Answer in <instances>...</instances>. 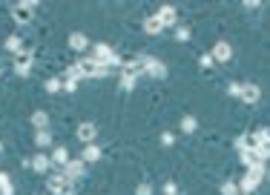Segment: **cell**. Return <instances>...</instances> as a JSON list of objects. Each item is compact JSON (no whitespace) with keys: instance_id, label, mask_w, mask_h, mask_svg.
Listing matches in <instances>:
<instances>
[{"instance_id":"1","label":"cell","mask_w":270,"mask_h":195,"mask_svg":"<svg viewBox=\"0 0 270 195\" xmlns=\"http://www.w3.org/2000/svg\"><path fill=\"white\" fill-rule=\"evenodd\" d=\"M92 61L98 66H103V69H109V66H124V61H121L106 43H95V46H92Z\"/></svg>"},{"instance_id":"2","label":"cell","mask_w":270,"mask_h":195,"mask_svg":"<svg viewBox=\"0 0 270 195\" xmlns=\"http://www.w3.org/2000/svg\"><path fill=\"white\" fill-rule=\"evenodd\" d=\"M46 187H49L52 195H72L75 193V181L67 178V175H52V178L46 181Z\"/></svg>"},{"instance_id":"3","label":"cell","mask_w":270,"mask_h":195,"mask_svg":"<svg viewBox=\"0 0 270 195\" xmlns=\"http://www.w3.org/2000/svg\"><path fill=\"white\" fill-rule=\"evenodd\" d=\"M262 175H265V163H262V166H253V169H247V175L241 178V190H244V193H253L256 187L262 184Z\"/></svg>"},{"instance_id":"4","label":"cell","mask_w":270,"mask_h":195,"mask_svg":"<svg viewBox=\"0 0 270 195\" xmlns=\"http://www.w3.org/2000/svg\"><path fill=\"white\" fill-rule=\"evenodd\" d=\"M78 69H81V75H84V78H103V75H106V69H103V66H98L92 58L78 61Z\"/></svg>"},{"instance_id":"5","label":"cell","mask_w":270,"mask_h":195,"mask_svg":"<svg viewBox=\"0 0 270 195\" xmlns=\"http://www.w3.org/2000/svg\"><path fill=\"white\" fill-rule=\"evenodd\" d=\"M141 64H144V72H150L152 78H167V66L161 64V61H155V58H141Z\"/></svg>"},{"instance_id":"6","label":"cell","mask_w":270,"mask_h":195,"mask_svg":"<svg viewBox=\"0 0 270 195\" xmlns=\"http://www.w3.org/2000/svg\"><path fill=\"white\" fill-rule=\"evenodd\" d=\"M29 69H32V52H17L15 72L20 75V78H26V75H29Z\"/></svg>"},{"instance_id":"7","label":"cell","mask_w":270,"mask_h":195,"mask_svg":"<svg viewBox=\"0 0 270 195\" xmlns=\"http://www.w3.org/2000/svg\"><path fill=\"white\" fill-rule=\"evenodd\" d=\"M210 55H213V61H219V64H227V61L233 58V49H230V43H227V40H219V43L213 46V52H210Z\"/></svg>"},{"instance_id":"8","label":"cell","mask_w":270,"mask_h":195,"mask_svg":"<svg viewBox=\"0 0 270 195\" xmlns=\"http://www.w3.org/2000/svg\"><path fill=\"white\" fill-rule=\"evenodd\" d=\"M84 169H86V163L84 161H69L67 166H64V175H67V178H84Z\"/></svg>"},{"instance_id":"9","label":"cell","mask_w":270,"mask_h":195,"mask_svg":"<svg viewBox=\"0 0 270 195\" xmlns=\"http://www.w3.org/2000/svg\"><path fill=\"white\" fill-rule=\"evenodd\" d=\"M241 100L244 103H256L259 98H262V92H259V86H253V83H241Z\"/></svg>"},{"instance_id":"10","label":"cell","mask_w":270,"mask_h":195,"mask_svg":"<svg viewBox=\"0 0 270 195\" xmlns=\"http://www.w3.org/2000/svg\"><path fill=\"white\" fill-rule=\"evenodd\" d=\"M241 163H244L247 169H253V166H262V163H265V158H262L256 149H244V152H241Z\"/></svg>"},{"instance_id":"11","label":"cell","mask_w":270,"mask_h":195,"mask_svg":"<svg viewBox=\"0 0 270 195\" xmlns=\"http://www.w3.org/2000/svg\"><path fill=\"white\" fill-rule=\"evenodd\" d=\"M158 20H161V26H172L178 15H175V6H161L158 9Z\"/></svg>"},{"instance_id":"12","label":"cell","mask_w":270,"mask_h":195,"mask_svg":"<svg viewBox=\"0 0 270 195\" xmlns=\"http://www.w3.org/2000/svg\"><path fill=\"white\" fill-rule=\"evenodd\" d=\"M32 9H34V3H17L15 6V20L17 23H26V20L32 17Z\"/></svg>"},{"instance_id":"13","label":"cell","mask_w":270,"mask_h":195,"mask_svg":"<svg viewBox=\"0 0 270 195\" xmlns=\"http://www.w3.org/2000/svg\"><path fill=\"white\" fill-rule=\"evenodd\" d=\"M75 135H78V138H81V141H84V144H89V141H92V138H95V135H98V130H95V124H81V127H78V132H75Z\"/></svg>"},{"instance_id":"14","label":"cell","mask_w":270,"mask_h":195,"mask_svg":"<svg viewBox=\"0 0 270 195\" xmlns=\"http://www.w3.org/2000/svg\"><path fill=\"white\" fill-rule=\"evenodd\" d=\"M69 46L75 49V52H84V49L89 46V40H86V34H81V32H72V34H69Z\"/></svg>"},{"instance_id":"15","label":"cell","mask_w":270,"mask_h":195,"mask_svg":"<svg viewBox=\"0 0 270 195\" xmlns=\"http://www.w3.org/2000/svg\"><path fill=\"white\" fill-rule=\"evenodd\" d=\"M161 29H164V26H161L158 15H150L147 20H144V32L147 34H161Z\"/></svg>"},{"instance_id":"16","label":"cell","mask_w":270,"mask_h":195,"mask_svg":"<svg viewBox=\"0 0 270 195\" xmlns=\"http://www.w3.org/2000/svg\"><path fill=\"white\" fill-rule=\"evenodd\" d=\"M103 152L98 149V146H92V144H86V149H84V155H81V161L84 163H95L98 158H101Z\"/></svg>"},{"instance_id":"17","label":"cell","mask_w":270,"mask_h":195,"mask_svg":"<svg viewBox=\"0 0 270 195\" xmlns=\"http://www.w3.org/2000/svg\"><path fill=\"white\" fill-rule=\"evenodd\" d=\"M52 161L61 163V166H67V163L72 161V158H69V152H67V146H58V149L52 152Z\"/></svg>"},{"instance_id":"18","label":"cell","mask_w":270,"mask_h":195,"mask_svg":"<svg viewBox=\"0 0 270 195\" xmlns=\"http://www.w3.org/2000/svg\"><path fill=\"white\" fill-rule=\"evenodd\" d=\"M32 169L43 175V172L49 169V158H46V155H34V158H32Z\"/></svg>"},{"instance_id":"19","label":"cell","mask_w":270,"mask_h":195,"mask_svg":"<svg viewBox=\"0 0 270 195\" xmlns=\"http://www.w3.org/2000/svg\"><path fill=\"white\" fill-rule=\"evenodd\" d=\"M0 195H15V187H12V178L6 172H0Z\"/></svg>"},{"instance_id":"20","label":"cell","mask_w":270,"mask_h":195,"mask_svg":"<svg viewBox=\"0 0 270 195\" xmlns=\"http://www.w3.org/2000/svg\"><path fill=\"white\" fill-rule=\"evenodd\" d=\"M34 144L40 146V149H46V146L52 144V132H46V130H37V135H34Z\"/></svg>"},{"instance_id":"21","label":"cell","mask_w":270,"mask_h":195,"mask_svg":"<svg viewBox=\"0 0 270 195\" xmlns=\"http://www.w3.org/2000/svg\"><path fill=\"white\" fill-rule=\"evenodd\" d=\"M32 124L37 127V130H46V124H49V115L43 112V109H37V112L32 115Z\"/></svg>"},{"instance_id":"22","label":"cell","mask_w":270,"mask_h":195,"mask_svg":"<svg viewBox=\"0 0 270 195\" xmlns=\"http://www.w3.org/2000/svg\"><path fill=\"white\" fill-rule=\"evenodd\" d=\"M81 78H84V75H81L78 64H72V66L67 69V83H75V86H78V81H81Z\"/></svg>"},{"instance_id":"23","label":"cell","mask_w":270,"mask_h":195,"mask_svg":"<svg viewBox=\"0 0 270 195\" xmlns=\"http://www.w3.org/2000/svg\"><path fill=\"white\" fill-rule=\"evenodd\" d=\"M196 130H199V121L193 115H184L181 118V132H196Z\"/></svg>"},{"instance_id":"24","label":"cell","mask_w":270,"mask_h":195,"mask_svg":"<svg viewBox=\"0 0 270 195\" xmlns=\"http://www.w3.org/2000/svg\"><path fill=\"white\" fill-rule=\"evenodd\" d=\"M121 89L133 92V89H135V75H130V72H124V78H121Z\"/></svg>"},{"instance_id":"25","label":"cell","mask_w":270,"mask_h":195,"mask_svg":"<svg viewBox=\"0 0 270 195\" xmlns=\"http://www.w3.org/2000/svg\"><path fill=\"white\" fill-rule=\"evenodd\" d=\"M43 89L55 95V92H61V89H64V81H61V78H52V81H46V86H43Z\"/></svg>"},{"instance_id":"26","label":"cell","mask_w":270,"mask_h":195,"mask_svg":"<svg viewBox=\"0 0 270 195\" xmlns=\"http://www.w3.org/2000/svg\"><path fill=\"white\" fill-rule=\"evenodd\" d=\"M6 49H9V52H20V37H17V34H9V37H6Z\"/></svg>"},{"instance_id":"27","label":"cell","mask_w":270,"mask_h":195,"mask_svg":"<svg viewBox=\"0 0 270 195\" xmlns=\"http://www.w3.org/2000/svg\"><path fill=\"white\" fill-rule=\"evenodd\" d=\"M256 152H259V155H262V158H270V138H265V141H262V144L256 146Z\"/></svg>"},{"instance_id":"28","label":"cell","mask_w":270,"mask_h":195,"mask_svg":"<svg viewBox=\"0 0 270 195\" xmlns=\"http://www.w3.org/2000/svg\"><path fill=\"white\" fill-rule=\"evenodd\" d=\"M238 187L233 184V181H227V184H221V195H236Z\"/></svg>"},{"instance_id":"29","label":"cell","mask_w":270,"mask_h":195,"mask_svg":"<svg viewBox=\"0 0 270 195\" xmlns=\"http://www.w3.org/2000/svg\"><path fill=\"white\" fill-rule=\"evenodd\" d=\"M175 40H181V43H184V40H190V29H187V26H181V29L175 32Z\"/></svg>"},{"instance_id":"30","label":"cell","mask_w":270,"mask_h":195,"mask_svg":"<svg viewBox=\"0 0 270 195\" xmlns=\"http://www.w3.org/2000/svg\"><path fill=\"white\" fill-rule=\"evenodd\" d=\"M161 144L172 146V144H175V135H172V132H164V135H161Z\"/></svg>"},{"instance_id":"31","label":"cell","mask_w":270,"mask_h":195,"mask_svg":"<svg viewBox=\"0 0 270 195\" xmlns=\"http://www.w3.org/2000/svg\"><path fill=\"white\" fill-rule=\"evenodd\" d=\"M135 195H152V184H141V187L135 190Z\"/></svg>"},{"instance_id":"32","label":"cell","mask_w":270,"mask_h":195,"mask_svg":"<svg viewBox=\"0 0 270 195\" xmlns=\"http://www.w3.org/2000/svg\"><path fill=\"white\" fill-rule=\"evenodd\" d=\"M227 92H230V95H241V83H230V86H227Z\"/></svg>"},{"instance_id":"33","label":"cell","mask_w":270,"mask_h":195,"mask_svg":"<svg viewBox=\"0 0 270 195\" xmlns=\"http://www.w3.org/2000/svg\"><path fill=\"white\" fill-rule=\"evenodd\" d=\"M199 64H202V66H213V55H202V58H199Z\"/></svg>"},{"instance_id":"34","label":"cell","mask_w":270,"mask_h":195,"mask_svg":"<svg viewBox=\"0 0 270 195\" xmlns=\"http://www.w3.org/2000/svg\"><path fill=\"white\" fill-rule=\"evenodd\" d=\"M164 195H175V184H172V181H169L167 187H164Z\"/></svg>"},{"instance_id":"35","label":"cell","mask_w":270,"mask_h":195,"mask_svg":"<svg viewBox=\"0 0 270 195\" xmlns=\"http://www.w3.org/2000/svg\"><path fill=\"white\" fill-rule=\"evenodd\" d=\"M268 178H270V172H268Z\"/></svg>"},{"instance_id":"36","label":"cell","mask_w":270,"mask_h":195,"mask_svg":"<svg viewBox=\"0 0 270 195\" xmlns=\"http://www.w3.org/2000/svg\"><path fill=\"white\" fill-rule=\"evenodd\" d=\"M0 149H3V146H0Z\"/></svg>"}]
</instances>
